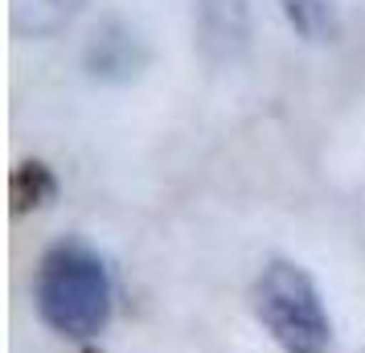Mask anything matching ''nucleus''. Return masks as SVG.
I'll return each instance as SVG.
<instances>
[{
  "label": "nucleus",
  "instance_id": "nucleus-1",
  "mask_svg": "<svg viewBox=\"0 0 365 353\" xmlns=\"http://www.w3.org/2000/svg\"><path fill=\"white\" fill-rule=\"evenodd\" d=\"M41 320L62 337H95L111 317V275L86 242H58L46 251L34 280Z\"/></svg>",
  "mask_w": 365,
  "mask_h": 353
},
{
  "label": "nucleus",
  "instance_id": "nucleus-2",
  "mask_svg": "<svg viewBox=\"0 0 365 353\" xmlns=\"http://www.w3.org/2000/svg\"><path fill=\"white\" fill-rule=\"evenodd\" d=\"M255 317L283 353H329L332 324L312 275L287 259H271L255 280Z\"/></svg>",
  "mask_w": 365,
  "mask_h": 353
},
{
  "label": "nucleus",
  "instance_id": "nucleus-3",
  "mask_svg": "<svg viewBox=\"0 0 365 353\" xmlns=\"http://www.w3.org/2000/svg\"><path fill=\"white\" fill-rule=\"evenodd\" d=\"M152 62L148 37L135 29L128 17H103L83 46V66L91 78L107 86H128L135 83Z\"/></svg>",
  "mask_w": 365,
  "mask_h": 353
},
{
  "label": "nucleus",
  "instance_id": "nucleus-4",
  "mask_svg": "<svg viewBox=\"0 0 365 353\" xmlns=\"http://www.w3.org/2000/svg\"><path fill=\"white\" fill-rule=\"evenodd\" d=\"M193 34L205 62L226 66L250 50V4L247 0H193Z\"/></svg>",
  "mask_w": 365,
  "mask_h": 353
},
{
  "label": "nucleus",
  "instance_id": "nucleus-5",
  "mask_svg": "<svg viewBox=\"0 0 365 353\" xmlns=\"http://www.w3.org/2000/svg\"><path fill=\"white\" fill-rule=\"evenodd\" d=\"M86 0H13V34L53 37L83 13Z\"/></svg>",
  "mask_w": 365,
  "mask_h": 353
},
{
  "label": "nucleus",
  "instance_id": "nucleus-6",
  "mask_svg": "<svg viewBox=\"0 0 365 353\" xmlns=\"http://www.w3.org/2000/svg\"><path fill=\"white\" fill-rule=\"evenodd\" d=\"M279 9H283V17H287V25L304 41H312V46L336 41V34H341V17H336L332 0H279Z\"/></svg>",
  "mask_w": 365,
  "mask_h": 353
},
{
  "label": "nucleus",
  "instance_id": "nucleus-7",
  "mask_svg": "<svg viewBox=\"0 0 365 353\" xmlns=\"http://www.w3.org/2000/svg\"><path fill=\"white\" fill-rule=\"evenodd\" d=\"M53 193H58V181H53L50 165H41V160L17 165V173H13V210H17V214L53 202Z\"/></svg>",
  "mask_w": 365,
  "mask_h": 353
}]
</instances>
